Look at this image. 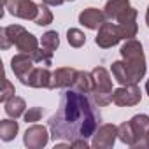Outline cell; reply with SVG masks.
<instances>
[{
    "instance_id": "ac0fdd59",
    "label": "cell",
    "mask_w": 149,
    "mask_h": 149,
    "mask_svg": "<svg viewBox=\"0 0 149 149\" xmlns=\"http://www.w3.org/2000/svg\"><path fill=\"white\" fill-rule=\"evenodd\" d=\"M111 74H112V77L114 81H118L121 86H126V84H135L133 79H132V74L126 67L125 61H114L111 65Z\"/></svg>"
},
{
    "instance_id": "d4e9b609",
    "label": "cell",
    "mask_w": 149,
    "mask_h": 149,
    "mask_svg": "<svg viewBox=\"0 0 149 149\" xmlns=\"http://www.w3.org/2000/svg\"><path fill=\"white\" fill-rule=\"evenodd\" d=\"M30 56L35 63H42L46 67H49L53 63V51H47L46 47H37Z\"/></svg>"
},
{
    "instance_id": "4fadbf2b",
    "label": "cell",
    "mask_w": 149,
    "mask_h": 149,
    "mask_svg": "<svg viewBox=\"0 0 149 149\" xmlns=\"http://www.w3.org/2000/svg\"><path fill=\"white\" fill-rule=\"evenodd\" d=\"M51 76H53V72H49L46 65L33 67L32 72L28 74V77L23 81V84L30 88H51Z\"/></svg>"
},
{
    "instance_id": "1f68e13d",
    "label": "cell",
    "mask_w": 149,
    "mask_h": 149,
    "mask_svg": "<svg viewBox=\"0 0 149 149\" xmlns=\"http://www.w3.org/2000/svg\"><path fill=\"white\" fill-rule=\"evenodd\" d=\"M65 2H74V0H65Z\"/></svg>"
},
{
    "instance_id": "44dd1931",
    "label": "cell",
    "mask_w": 149,
    "mask_h": 149,
    "mask_svg": "<svg viewBox=\"0 0 149 149\" xmlns=\"http://www.w3.org/2000/svg\"><path fill=\"white\" fill-rule=\"evenodd\" d=\"M40 46L42 47H46L47 51H56L58 49V46H60V35H58V32L56 30H49V32H46L44 35H42V39H40Z\"/></svg>"
},
{
    "instance_id": "83f0119b",
    "label": "cell",
    "mask_w": 149,
    "mask_h": 149,
    "mask_svg": "<svg viewBox=\"0 0 149 149\" xmlns=\"http://www.w3.org/2000/svg\"><path fill=\"white\" fill-rule=\"evenodd\" d=\"M88 146H90V144L86 142V139H74V140L70 142V147H84V149H86Z\"/></svg>"
},
{
    "instance_id": "52a82bcc",
    "label": "cell",
    "mask_w": 149,
    "mask_h": 149,
    "mask_svg": "<svg viewBox=\"0 0 149 149\" xmlns=\"http://www.w3.org/2000/svg\"><path fill=\"white\" fill-rule=\"evenodd\" d=\"M116 139H118V126L107 123V125H102L97 128V132L93 133L91 146L97 149H111L114 146Z\"/></svg>"
},
{
    "instance_id": "7a4b0ae2",
    "label": "cell",
    "mask_w": 149,
    "mask_h": 149,
    "mask_svg": "<svg viewBox=\"0 0 149 149\" xmlns=\"http://www.w3.org/2000/svg\"><path fill=\"white\" fill-rule=\"evenodd\" d=\"M121 56H123V61L126 63L130 74H132V79L133 83L137 84L144 76H146V56H144V49H142V44L135 39H128L125 40V44L121 46Z\"/></svg>"
},
{
    "instance_id": "9c48e42d",
    "label": "cell",
    "mask_w": 149,
    "mask_h": 149,
    "mask_svg": "<svg viewBox=\"0 0 149 149\" xmlns=\"http://www.w3.org/2000/svg\"><path fill=\"white\" fill-rule=\"evenodd\" d=\"M77 72L76 68L72 67H61L56 68L51 76V88L49 90H60V88H72L74 83H76L77 77Z\"/></svg>"
},
{
    "instance_id": "7402d4cb",
    "label": "cell",
    "mask_w": 149,
    "mask_h": 149,
    "mask_svg": "<svg viewBox=\"0 0 149 149\" xmlns=\"http://www.w3.org/2000/svg\"><path fill=\"white\" fill-rule=\"evenodd\" d=\"M118 139H119L123 144L130 146V147L135 146V137H133V132H132V126H130L128 121H126V123H121V125L118 126Z\"/></svg>"
},
{
    "instance_id": "30bf717a",
    "label": "cell",
    "mask_w": 149,
    "mask_h": 149,
    "mask_svg": "<svg viewBox=\"0 0 149 149\" xmlns=\"http://www.w3.org/2000/svg\"><path fill=\"white\" fill-rule=\"evenodd\" d=\"M130 126H132V132H133V137H135V146L133 149H142L144 146V140L149 133V116L147 114H137L133 116L130 121Z\"/></svg>"
},
{
    "instance_id": "ba28073f",
    "label": "cell",
    "mask_w": 149,
    "mask_h": 149,
    "mask_svg": "<svg viewBox=\"0 0 149 149\" xmlns=\"http://www.w3.org/2000/svg\"><path fill=\"white\" fill-rule=\"evenodd\" d=\"M47 142H49V133L47 128L42 125H32L30 128H26L23 135V144L28 149H42Z\"/></svg>"
},
{
    "instance_id": "9a60e30c",
    "label": "cell",
    "mask_w": 149,
    "mask_h": 149,
    "mask_svg": "<svg viewBox=\"0 0 149 149\" xmlns=\"http://www.w3.org/2000/svg\"><path fill=\"white\" fill-rule=\"evenodd\" d=\"M116 25H118V28H119V32H121L123 40L133 39V37L137 35V32H139V26H137V11L132 9V11H130L125 18H121Z\"/></svg>"
},
{
    "instance_id": "7c38bea8",
    "label": "cell",
    "mask_w": 149,
    "mask_h": 149,
    "mask_svg": "<svg viewBox=\"0 0 149 149\" xmlns=\"http://www.w3.org/2000/svg\"><path fill=\"white\" fill-rule=\"evenodd\" d=\"M132 4L130 0H109L104 7V14H105V19L107 21H112V23H118L121 18H125L130 11H132Z\"/></svg>"
},
{
    "instance_id": "f546056e",
    "label": "cell",
    "mask_w": 149,
    "mask_h": 149,
    "mask_svg": "<svg viewBox=\"0 0 149 149\" xmlns=\"http://www.w3.org/2000/svg\"><path fill=\"white\" fill-rule=\"evenodd\" d=\"M146 25L149 28V6H147V11H146Z\"/></svg>"
},
{
    "instance_id": "4dcf8cb0",
    "label": "cell",
    "mask_w": 149,
    "mask_h": 149,
    "mask_svg": "<svg viewBox=\"0 0 149 149\" xmlns=\"http://www.w3.org/2000/svg\"><path fill=\"white\" fill-rule=\"evenodd\" d=\"M142 147H147L149 149V133H147V137H146V140H144V146Z\"/></svg>"
},
{
    "instance_id": "4316f807",
    "label": "cell",
    "mask_w": 149,
    "mask_h": 149,
    "mask_svg": "<svg viewBox=\"0 0 149 149\" xmlns=\"http://www.w3.org/2000/svg\"><path fill=\"white\" fill-rule=\"evenodd\" d=\"M14 86L11 84V81L7 77H4V90H2V95H0V100L2 102H7L11 97H14Z\"/></svg>"
},
{
    "instance_id": "f1b7e54d",
    "label": "cell",
    "mask_w": 149,
    "mask_h": 149,
    "mask_svg": "<svg viewBox=\"0 0 149 149\" xmlns=\"http://www.w3.org/2000/svg\"><path fill=\"white\" fill-rule=\"evenodd\" d=\"M65 2V0H42V4H46V6H61Z\"/></svg>"
},
{
    "instance_id": "6da1fadb",
    "label": "cell",
    "mask_w": 149,
    "mask_h": 149,
    "mask_svg": "<svg viewBox=\"0 0 149 149\" xmlns=\"http://www.w3.org/2000/svg\"><path fill=\"white\" fill-rule=\"evenodd\" d=\"M53 139H88L98 128V114L83 91L72 88L63 93L60 109L49 119Z\"/></svg>"
},
{
    "instance_id": "e0dca14e",
    "label": "cell",
    "mask_w": 149,
    "mask_h": 149,
    "mask_svg": "<svg viewBox=\"0 0 149 149\" xmlns=\"http://www.w3.org/2000/svg\"><path fill=\"white\" fill-rule=\"evenodd\" d=\"M4 111H6V114H7L9 118L18 119L19 116H23V114L26 112V102H25V98L14 95V97H11L7 102H4Z\"/></svg>"
},
{
    "instance_id": "2e32d148",
    "label": "cell",
    "mask_w": 149,
    "mask_h": 149,
    "mask_svg": "<svg viewBox=\"0 0 149 149\" xmlns=\"http://www.w3.org/2000/svg\"><path fill=\"white\" fill-rule=\"evenodd\" d=\"M14 46H16V49L19 51V53H28V54H32L37 47H39V40H37V37L33 35V33H30V32H26L25 28L18 33V37H16V40H14Z\"/></svg>"
},
{
    "instance_id": "cb8c5ba5",
    "label": "cell",
    "mask_w": 149,
    "mask_h": 149,
    "mask_svg": "<svg viewBox=\"0 0 149 149\" xmlns=\"http://www.w3.org/2000/svg\"><path fill=\"white\" fill-rule=\"evenodd\" d=\"M33 23L39 25V26H47V25L53 23V13H51L49 6H46V4L39 6V14H37V18H35Z\"/></svg>"
},
{
    "instance_id": "5bb4252c",
    "label": "cell",
    "mask_w": 149,
    "mask_h": 149,
    "mask_svg": "<svg viewBox=\"0 0 149 149\" xmlns=\"http://www.w3.org/2000/svg\"><path fill=\"white\" fill-rule=\"evenodd\" d=\"M105 21L107 19H105L104 11L97 9V7H88L79 14V23L83 26H86L88 30H98Z\"/></svg>"
},
{
    "instance_id": "8fae6325",
    "label": "cell",
    "mask_w": 149,
    "mask_h": 149,
    "mask_svg": "<svg viewBox=\"0 0 149 149\" xmlns=\"http://www.w3.org/2000/svg\"><path fill=\"white\" fill-rule=\"evenodd\" d=\"M33 63L35 61L32 60V56L28 53H18V54L13 56V60H11V70L14 72V76L21 81V84L28 77V74L32 72Z\"/></svg>"
},
{
    "instance_id": "8992f818",
    "label": "cell",
    "mask_w": 149,
    "mask_h": 149,
    "mask_svg": "<svg viewBox=\"0 0 149 149\" xmlns=\"http://www.w3.org/2000/svg\"><path fill=\"white\" fill-rule=\"evenodd\" d=\"M119 40H123L121 32H119L118 25L112 23V21H105V23L98 28V33H97V37H95L97 46L102 47V49H109V47L119 44Z\"/></svg>"
},
{
    "instance_id": "5b68a950",
    "label": "cell",
    "mask_w": 149,
    "mask_h": 149,
    "mask_svg": "<svg viewBox=\"0 0 149 149\" xmlns=\"http://www.w3.org/2000/svg\"><path fill=\"white\" fill-rule=\"evenodd\" d=\"M6 9L14 18H21V19H28V21H35L37 14H39V6L33 0H9L6 4Z\"/></svg>"
},
{
    "instance_id": "ffe728a7",
    "label": "cell",
    "mask_w": 149,
    "mask_h": 149,
    "mask_svg": "<svg viewBox=\"0 0 149 149\" xmlns=\"http://www.w3.org/2000/svg\"><path fill=\"white\" fill-rule=\"evenodd\" d=\"M72 88H76L77 91H83V93H91L93 91V76H91V72L79 70L77 77H76V83H74Z\"/></svg>"
},
{
    "instance_id": "484cf974",
    "label": "cell",
    "mask_w": 149,
    "mask_h": 149,
    "mask_svg": "<svg viewBox=\"0 0 149 149\" xmlns=\"http://www.w3.org/2000/svg\"><path fill=\"white\" fill-rule=\"evenodd\" d=\"M44 109L42 107H30L25 114H23V119L26 121V123H35V121H40L42 119V116H44Z\"/></svg>"
},
{
    "instance_id": "d6986e66",
    "label": "cell",
    "mask_w": 149,
    "mask_h": 149,
    "mask_svg": "<svg viewBox=\"0 0 149 149\" xmlns=\"http://www.w3.org/2000/svg\"><path fill=\"white\" fill-rule=\"evenodd\" d=\"M19 132V125L18 121L13 118V119H2L0 121V139L4 142H9L13 140Z\"/></svg>"
},
{
    "instance_id": "277c9868",
    "label": "cell",
    "mask_w": 149,
    "mask_h": 149,
    "mask_svg": "<svg viewBox=\"0 0 149 149\" xmlns=\"http://www.w3.org/2000/svg\"><path fill=\"white\" fill-rule=\"evenodd\" d=\"M140 100H142V91L137 84L119 86L118 90L112 91V104L119 107H132V105H137Z\"/></svg>"
},
{
    "instance_id": "3957f363",
    "label": "cell",
    "mask_w": 149,
    "mask_h": 149,
    "mask_svg": "<svg viewBox=\"0 0 149 149\" xmlns=\"http://www.w3.org/2000/svg\"><path fill=\"white\" fill-rule=\"evenodd\" d=\"M91 76H93V102L98 107H105L112 102V77L111 74L104 68V67H95L91 70Z\"/></svg>"
},
{
    "instance_id": "603a6c76",
    "label": "cell",
    "mask_w": 149,
    "mask_h": 149,
    "mask_svg": "<svg viewBox=\"0 0 149 149\" xmlns=\"http://www.w3.org/2000/svg\"><path fill=\"white\" fill-rule=\"evenodd\" d=\"M67 40L72 47H83L86 44V35L79 28H68L67 32Z\"/></svg>"
}]
</instances>
